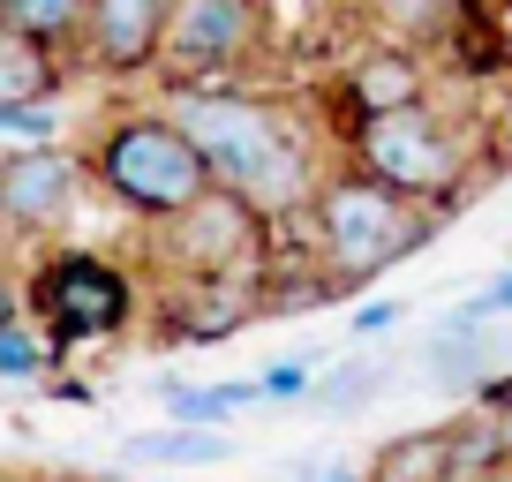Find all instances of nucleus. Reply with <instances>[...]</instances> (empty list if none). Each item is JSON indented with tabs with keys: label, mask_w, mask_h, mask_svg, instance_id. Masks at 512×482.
<instances>
[{
	"label": "nucleus",
	"mask_w": 512,
	"mask_h": 482,
	"mask_svg": "<svg viewBox=\"0 0 512 482\" xmlns=\"http://www.w3.org/2000/svg\"><path fill=\"white\" fill-rule=\"evenodd\" d=\"M166 113L181 121L196 151H204L211 181L234 189L241 204H256L272 226H302L317 181L332 174L317 144V121L287 106L272 91L249 83H196V91H166Z\"/></svg>",
	"instance_id": "1"
},
{
	"label": "nucleus",
	"mask_w": 512,
	"mask_h": 482,
	"mask_svg": "<svg viewBox=\"0 0 512 482\" xmlns=\"http://www.w3.org/2000/svg\"><path fill=\"white\" fill-rule=\"evenodd\" d=\"M437 226H445V211L407 204L400 189L369 181L362 166H347V159L317 181V196H309V211H302L309 264H317L339 294H354V287H369V279H384L392 264H407Z\"/></svg>",
	"instance_id": "2"
},
{
	"label": "nucleus",
	"mask_w": 512,
	"mask_h": 482,
	"mask_svg": "<svg viewBox=\"0 0 512 482\" xmlns=\"http://www.w3.org/2000/svg\"><path fill=\"white\" fill-rule=\"evenodd\" d=\"M83 174H91V189L106 196L113 211H128L136 226H159L174 219L181 204H196V196L211 189V166L204 151L181 136V121L159 106H113L98 113V129L83 136Z\"/></svg>",
	"instance_id": "3"
},
{
	"label": "nucleus",
	"mask_w": 512,
	"mask_h": 482,
	"mask_svg": "<svg viewBox=\"0 0 512 482\" xmlns=\"http://www.w3.org/2000/svg\"><path fill=\"white\" fill-rule=\"evenodd\" d=\"M332 144L347 151V166H362L369 181H384V189H400L407 204H430V211H452L482 174L475 129L460 113H445L437 98L400 113H369V121H339Z\"/></svg>",
	"instance_id": "4"
},
{
	"label": "nucleus",
	"mask_w": 512,
	"mask_h": 482,
	"mask_svg": "<svg viewBox=\"0 0 512 482\" xmlns=\"http://www.w3.org/2000/svg\"><path fill=\"white\" fill-rule=\"evenodd\" d=\"M272 234H279V226L264 219L256 204H241L234 189L211 181L196 204H181L174 219L151 226L144 257H151V279H226V272L264 279V272H272V257H279Z\"/></svg>",
	"instance_id": "5"
},
{
	"label": "nucleus",
	"mask_w": 512,
	"mask_h": 482,
	"mask_svg": "<svg viewBox=\"0 0 512 482\" xmlns=\"http://www.w3.org/2000/svg\"><path fill=\"white\" fill-rule=\"evenodd\" d=\"M23 302L46 324L53 347H98V339L128 332L136 324V279L121 264H106L98 249H53L31 279H23Z\"/></svg>",
	"instance_id": "6"
},
{
	"label": "nucleus",
	"mask_w": 512,
	"mask_h": 482,
	"mask_svg": "<svg viewBox=\"0 0 512 482\" xmlns=\"http://www.w3.org/2000/svg\"><path fill=\"white\" fill-rule=\"evenodd\" d=\"M256 53H264V0H174L151 83L159 98L196 83H241Z\"/></svg>",
	"instance_id": "7"
},
{
	"label": "nucleus",
	"mask_w": 512,
	"mask_h": 482,
	"mask_svg": "<svg viewBox=\"0 0 512 482\" xmlns=\"http://www.w3.org/2000/svg\"><path fill=\"white\" fill-rule=\"evenodd\" d=\"M83 189H91V174H83V151L76 144H23L0 159V234H61L68 219H76Z\"/></svg>",
	"instance_id": "8"
},
{
	"label": "nucleus",
	"mask_w": 512,
	"mask_h": 482,
	"mask_svg": "<svg viewBox=\"0 0 512 482\" xmlns=\"http://www.w3.org/2000/svg\"><path fill=\"white\" fill-rule=\"evenodd\" d=\"M144 309L159 324V347H219L249 317H264V279H151Z\"/></svg>",
	"instance_id": "9"
},
{
	"label": "nucleus",
	"mask_w": 512,
	"mask_h": 482,
	"mask_svg": "<svg viewBox=\"0 0 512 482\" xmlns=\"http://www.w3.org/2000/svg\"><path fill=\"white\" fill-rule=\"evenodd\" d=\"M166 16H174V0H83V38L68 68L98 83H151Z\"/></svg>",
	"instance_id": "10"
},
{
	"label": "nucleus",
	"mask_w": 512,
	"mask_h": 482,
	"mask_svg": "<svg viewBox=\"0 0 512 482\" xmlns=\"http://www.w3.org/2000/svg\"><path fill=\"white\" fill-rule=\"evenodd\" d=\"M339 113L347 121H369V113H400V106H422L430 98V46H407V38H369L332 83Z\"/></svg>",
	"instance_id": "11"
},
{
	"label": "nucleus",
	"mask_w": 512,
	"mask_h": 482,
	"mask_svg": "<svg viewBox=\"0 0 512 482\" xmlns=\"http://www.w3.org/2000/svg\"><path fill=\"white\" fill-rule=\"evenodd\" d=\"M61 91H68V61H61V53L31 46L23 31H8V23H0V113L53 106Z\"/></svg>",
	"instance_id": "12"
},
{
	"label": "nucleus",
	"mask_w": 512,
	"mask_h": 482,
	"mask_svg": "<svg viewBox=\"0 0 512 482\" xmlns=\"http://www.w3.org/2000/svg\"><path fill=\"white\" fill-rule=\"evenodd\" d=\"M121 460H136V467H226V460H241V445L226 430H204V422H166V430L121 437Z\"/></svg>",
	"instance_id": "13"
},
{
	"label": "nucleus",
	"mask_w": 512,
	"mask_h": 482,
	"mask_svg": "<svg viewBox=\"0 0 512 482\" xmlns=\"http://www.w3.org/2000/svg\"><path fill=\"white\" fill-rule=\"evenodd\" d=\"M362 482H452V430L430 422V430H400L369 452Z\"/></svg>",
	"instance_id": "14"
},
{
	"label": "nucleus",
	"mask_w": 512,
	"mask_h": 482,
	"mask_svg": "<svg viewBox=\"0 0 512 482\" xmlns=\"http://www.w3.org/2000/svg\"><path fill=\"white\" fill-rule=\"evenodd\" d=\"M422 377H430L437 392H467L475 400L482 385H490V354H482V324H437L430 339H422Z\"/></svg>",
	"instance_id": "15"
},
{
	"label": "nucleus",
	"mask_w": 512,
	"mask_h": 482,
	"mask_svg": "<svg viewBox=\"0 0 512 482\" xmlns=\"http://www.w3.org/2000/svg\"><path fill=\"white\" fill-rule=\"evenodd\" d=\"M0 23H8V31H23L31 46H46V53H61V61H76L83 0H0Z\"/></svg>",
	"instance_id": "16"
},
{
	"label": "nucleus",
	"mask_w": 512,
	"mask_h": 482,
	"mask_svg": "<svg viewBox=\"0 0 512 482\" xmlns=\"http://www.w3.org/2000/svg\"><path fill=\"white\" fill-rule=\"evenodd\" d=\"M159 400H166L174 422H204V430H219L226 415H241V407L264 400V385H256V377H234V385H181V377H166Z\"/></svg>",
	"instance_id": "17"
},
{
	"label": "nucleus",
	"mask_w": 512,
	"mask_h": 482,
	"mask_svg": "<svg viewBox=\"0 0 512 482\" xmlns=\"http://www.w3.org/2000/svg\"><path fill=\"white\" fill-rule=\"evenodd\" d=\"M445 430H452V482H497V475L512 467L490 407H475V415H452Z\"/></svg>",
	"instance_id": "18"
},
{
	"label": "nucleus",
	"mask_w": 512,
	"mask_h": 482,
	"mask_svg": "<svg viewBox=\"0 0 512 482\" xmlns=\"http://www.w3.org/2000/svg\"><path fill=\"white\" fill-rule=\"evenodd\" d=\"M53 362H61V347L46 339V324L38 317H8L0 324V385H46L53 377Z\"/></svg>",
	"instance_id": "19"
},
{
	"label": "nucleus",
	"mask_w": 512,
	"mask_h": 482,
	"mask_svg": "<svg viewBox=\"0 0 512 482\" xmlns=\"http://www.w3.org/2000/svg\"><path fill=\"white\" fill-rule=\"evenodd\" d=\"M392 385V370L384 362H332V370H317V385H309V400H317V415H362L377 392Z\"/></svg>",
	"instance_id": "20"
},
{
	"label": "nucleus",
	"mask_w": 512,
	"mask_h": 482,
	"mask_svg": "<svg viewBox=\"0 0 512 482\" xmlns=\"http://www.w3.org/2000/svg\"><path fill=\"white\" fill-rule=\"evenodd\" d=\"M317 370H324V354H279V362L256 377V385H264V400H309Z\"/></svg>",
	"instance_id": "21"
},
{
	"label": "nucleus",
	"mask_w": 512,
	"mask_h": 482,
	"mask_svg": "<svg viewBox=\"0 0 512 482\" xmlns=\"http://www.w3.org/2000/svg\"><path fill=\"white\" fill-rule=\"evenodd\" d=\"M497 317H512V264H505V272H490L460 309H452V324H497Z\"/></svg>",
	"instance_id": "22"
},
{
	"label": "nucleus",
	"mask_w": 512,
	"mask_h": 482,
	"mask_svg": "<svg viewBox=\"0 0 512 482\" xmlns=\"http://www.w3.org/2000/svg\"><path fill=\"white\" fill-rule=\"evenodd\" d=\"M0 136H31V144H53V136H61V113H53V106H16V113H0Z\"/></svg>",
	"instance_id": "23"
},
{
	"label": "nucleus",
	"mask_w": 512,
	"mask_h": 482,
	"mask_svg": "<svg viewBox=\"0 0 512 482\" xmlns=\"http://www.w3.org/2000/svg\"><path fill=\"white\" fill-rule=\"evenodd\" d=\"M475 400H482V407L497 415V437H505V460H512V370H497L490 385L475 392Z\"/></svg>",
	"instance_id": "24"
},
{
	"label": "nucleus",
	"mask_w": 512,
	"mask_h": 482,
	"mask_svg": "<svg viewBox=\"0 0 512 482\" xmlns=\"http://www.w3.org/2000/svg\"><path fill=\"white\" fill-rule=\"evenodd\" d=\"M392 324H400V302H362V309H354V339L392 332Z\"/></svg>",
	"instance_id": "25"
},
{
	"label": "nucleus",
	"mask_w": 512,
	"mask_h": 482,
	"mask_svg": "<svg viewBox=\"0 0 512 482\" xmlns=\"http://www.w3.org/2000/svg\"><path fill=\"white\" fill-rule=\"evenodd\" d=\"M482 354H490V370H512V317L482 324Z\"/></svg>",
	"instance_id": "26"
},
{
	"label": "nucleus",
	"mask_w": 512,
	"mask_h": 482,
	"mask_svg": "<svg viewBox=\"0 0 512 482\" xmlns=\"http://www.w3.org/2000/svg\"><path fill=\"white\" fill-rule=\"evenodd\" d=\"M16 309H23V287H16V272H0V324L16 317Z\"/></svg>",
	"instance_id": "27"
}]
</instances>
